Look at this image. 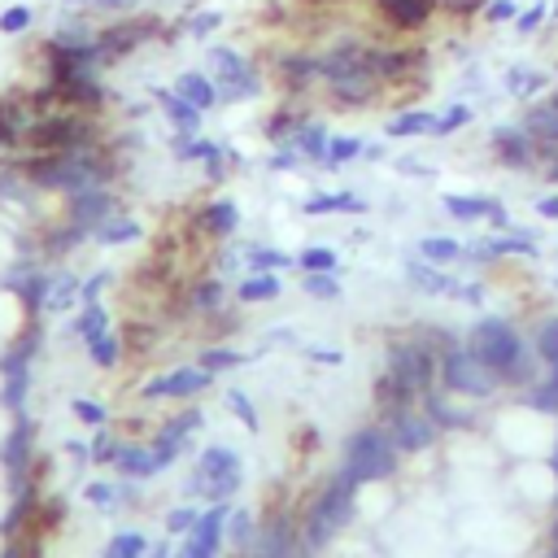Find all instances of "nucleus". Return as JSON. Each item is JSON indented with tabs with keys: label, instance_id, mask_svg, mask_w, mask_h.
I'll return each instance as SVG.
<instances>
[{
	"label": "nucleus",
	"instance_id": "7",
	"mask_svg": "<svg viewBox=\"0 0 558 558\" xmlns=\"http://www.w3.org/2000/svg\"><path fill=\"white\" fill-rule=\"evenodd\" d=\"M440 379L453 392H471V397H488L497 388V375L471 349H445L440 353Z\"/></svg>",
	"mask_w": 558,
	"mask_h": 558
},
{
	"label": "nucleus",
	"instance_id": "30",
	"mask_svg": "<svg viewBox=\"0 0 558 558\" xmlns=\"http://www.w3.org/2000/svg\"><path fill=\"white\" fill-rule=\"evenodd\" d=\"M549 13H554V4H549V0H532V4H523V9H519V17H514V35H519V39L541 35V31L549 26Z\"/></svg>",
	"mask_w": 558,
	"mask_h": 558
},
{
	"label": "nucleus",
	"instance_id": "10",
	"mask_svg": "<svg viewBox=\"0 0 558 558\" xmlns=\"http://www.w3.org/2000/svg\"><path fill=\"white\" fill-rule=\"evenodd\" d=\"M113 214H118V196H113L109 183L83 187V192H70V196H65V222H74L83 235H96V227H100L105 218H113Z\"/></svg>",
	"mask_w": 558,
	"mask_h": 558
},
{
	"label": "nucleus",
	"instance_id": "5",
	"mask_svg": "<svg viewBox=\"0 0 558 558\" xmlns=\"http://www.w3.org/2000/svg\"><path fill=\"white\" fill-rule=\"evenodd\" d=\"M397 440L384 432V427H362L353 440H349V449H344V475H353L357 484H366V480H384V475H392V466H397Z\"/></svg>",
	"mask_w": 558,
	"mask_h": 558
},
{
	"label": "nucleus",
	"instance_id": "47",
	"mask_svg": "<svg viewBox=\"0 0 558 558\" xmlns=\"http://www.w3.org/2000/svg\"><path fill=\"white\" fill-rule=\"evenodd\" d=\"M488 0H436V13H449V17H480Z\"/></svg>",
	"mask_w": 558,
	"mask_h": 558
},
{
	"label": "nucleus",
	"instance_id": "28",
	"mask_svg": "<svg viewBox=\"0 0 558 558\" xmlns=\"http://www.w3.org/2000/svg\"><path fill=\"white\" fill-rule=\"evenodd\" d=\"M462 248H466V244L453 240V235H423V240H418V257L432 262V266H449V262H458Z\"/></svg>",
	"mask_w": 558,
	"mask_h": 558
},
{
	"label": "nucleus",
	"instance_id": "2",
	"mask_svg": "<svg viewBox=\"0 0 558 558\" xmlns=\"http://www.w3.org/2000/svg\"><path fill=\"white\" fill-rule=\"evenodd\" d=\"M466 349L506 384H519V379L532 375V357H527L519 331L506 318H480L471 327V336H466Z\"/></svg>",
	"mask_w": 558,
	"mask_h": 558
},
{
	"label": "nucleus",
	"instance_id": "33",
	"mask_svg": "<svg viewBox=\"0 0 558 558\" xmlns=\"http://www.w3.org/2000/svg\"><path fill=\"white\" fill-rule=\"evenodd\" d=\"M78 279L74 275H48V301H44V310H52V314H61V310H70L74 301H78Z\"/></svg>",
	"mask_w": 558,
	"mask_h": 558
},
{
	"label": "nucleus",
	"instance_id": "55",
	"mask_svg": "<svg viewBox=\"0 0 558 558\" xmlns=\"http://www.w3.org/2000/svg\"><path fill=\"white\" fill-rule=\"evenodd\" d=\"M536 214L549 218V222H558V192H541L536 196Z\"/></svg>",
	"mask_w": 558,
	"mask_h": 558
},
{
	"label": "nucleus",
	"instance_id": "13",
	"mask_svg": "<svg viewBox=\"0 0 558 558\" xmlns=\"http://www.w3.org/2000/svg\"><path fill=\"white\" fill-rule=\"evenodd\" d=\"M209 379H214V371H205L201 362H196V366H179V371H170V375L148 379V384H144V397H148V401H157V397H192V392L209 388Z\"/></svg>",
	"mask_w": 558,
	"mask_h": 558
},
{
	"label": "nucleus",
	"instance_id": "49",
	"mask_svg": "<svg viewBox=\"0 0 558 558\" xmlns=\"http://www.w3.org/2000/svg\"><path fill=\"white\" fill-rule=\"evenodd\" d=\"M427 410H432V418H436V423H449V427H466V423H471L466 414L449 410V405H445V401H440L436 392H427Z\"/></svg>",
	"mask_w": 558,
	"mask_h": 558
},
{
	"label": "nucleus",
	"instance_id": "40",
	"mask_svg": "<svg viewBox=\"0 0 558 558\" xmlns=\"http://www.w3.org/2000/svg\"><path fill=\"white\" fill-rule=\"evenodd\" d=\"M144 554H148V541L140 532H118L105 545V558H144Z\"/></svg>",
	"mask_w": 558,
	"mask_h": 558
},
{
	"label": "nucleus",
	"instance_id": "45",
	"mask_svg": "<svg viewBox=\"0 0 558 558\" xmlns=\"http://www.w3.org/2000/svg\"><path fill=\"white\" fill-rule=\"evenodd\" d=\"M244 362V353H235V349H205L201 353V366L205 371H231V366H240Z\"/></svg>",
	"mask_w": 558,
	"mask_h": 558
},
{
	"label": "nucleus",
	"instance_id": "12",
	"mask_svg": "<svg viewBox=\"0 0 558 558\" xmlns=\"http://www.w3.org/2000/svg\"><path fill=\"white\" fill-rule=\"evenodd\" d=\"M519 122H523V131L536 140V148H541V161L558 148V105L549 100V96H541V100H527L523 105V113H519Z\"/></svg>",
	"mask_w": 558,
	"mask_h": 558
},
{
	"label": "nucleus",
	"instance_id": "17",
	"mask_svg": "<svg viewBox=\"0 0 558 558\" xmlns=\"http://www.w3.org/2000/svg\"><path fill=\"white\" fill-rule=\"evenodd\" d=\"M153 100H157V109H161V118L170 122V131H201V122H205V113L192 105V100H183L174 87H153Z\"/></svg>",
	"mask_w": 558,
	"mask_h": 558
},
{
	"label": "nucleus",
	"instance_id": "62",
	"mask_svg": "<svg viewBox=\"0 0 558 558\" xmlns=\"http://www.w3.org/2000/svg\"><path fill=\"white\" fill-rule=\"evenodd\" d=\"M549 558H558V541H554V554H549Z\"/></svg>",
	"mask_w": 558,
	"mask_h": 558
},
{
	"label": "nucleus",
	"instance_id": "20",
	"mask_svg": "<svg viewBox=\"0 0 558 558\" xmlns=\"http://www.w3.org/2000/svg\"><path fill=\"white\" fill-rule=\"evenodd\" d=\"M405 279H410L418 292H427V296H453V288H458V279H453L445 266H432V262H423V257L405 262Z\"/></svg>",
	"mask_w": 558,
	"mask_h": 558
},
{
	"label": "nucleus",
	"instance_id": "37",
	"mask_svg": "<svg viewBox=\"0 0 558 558\" xmlns=\"http://www.w3.org/2000/svg\"><path fill=\"white\" fill-rule=\"evenodd\" d=\"M31 26H35V9L31 4H4L0 9V35L13 39V35H26Z\"/></svg>",
	"mask_w": 558,
	"mask_h": 558
},
{
	"label": "nucleus",
	"instance_id": "36",
	"mask_svg": "<svg viewBox=\"0 0 558 558\" xmlns=\"http://www.w3.org/2000/svg\"><path fill=\"white\" fill-rule=\"evenodd\" d=\"M74 331H78L83 340H96V336H105V331H109V314H105V305H100V301L83 305V314L74 318Z\"/></svg>",
	"mask_w": 558,
	"mask_h": 558
},
{
	"label": "nucleus",
	"instance_id": "18",
	"mask_svg": "<svg viewBox=\"0 0 558 558\" xmlns=\"http://www.w3.org/2000/svg\"><path fill=\"white\" fill-rule=\"evenodd\" d=\"M392 440H397L401 453H418V449H427L436 440V427H432V418H418L410 410H397L392 414Z\"/></svg>",
	"mask_w": 558,
	"mask_h": 558
},
{
	"label": "nucleus",
	"instance_id": "24",
	"mask_svg": "<svg viewBox=\"0 0 558 558\" xmlns=\"http://www.w3.org/2000/svg\"><path fill=\"white\" fill-rule=\"evenodd\" d=\"M283 292V283H279V270H248L244 279H240V288H235V301H244V305H257V301H275Z\"/></svg>",
	"mask_w": 558,
	"mask_h": 558
},
{
	"label": "nucleus",
	"instance_id": "50",
	"mask_svg": "<svg viewBox=\"0 0 558 558\" xmlns=\"http://www.w3.org/2000/svg\"><path fill=\"white\" fill-rule=\"evenodd\" d=\"M266 166H270V170H301V166H310V161H305L296 148H275V153L266 157Z\"/></svg>",
	"mask_w": 558,
	"mask_h": 558
},
{
	"label": "nucleus",
	"instance_id": "58",
	"mask_svg": "<svg viewBox=\"0 0 558 558\" xmlns=\"http://www.w3.org/2000/svg\"><path fill=\"white\" fill-rule=\"evenodd\" d=\"M384 157H388L384 144H366V148H362V161H384Z\"/></svg>",
	"mask_w": 558,
	"mask_h": 558
},
{
	"label": "nucleus",
	"instance_id": "9",
	"mask_svg": "<svg viewBox=\"0 0 558 558\" xmlns=\"http://www.w3.org/2000/svg\"><path fill=\"white\" fill-rule=\"evenodd\" d=\"M488 148H493V157H497L506 170H532V166L541 161V148H536V140L523 131V122H497V126L488 131Z\"/></svg>",
	"mask_w": 558,
	"mask_h": 558
},
{
	"label": "nucleus",
	"instance_id": "14",
	"mask_svg": "<svg viewBox=\"0 0 558 558\" xmlns=\"http://www.w3.org/2000/svg\"><path fill=\"white\" fill-rule=\"evenodd\" d=\"M222 527H227V506L218 501L214 510H205L187 536V545L179 549V558H214L218 554V541H222Z\"/></svg>",
	"mask_w": 558,
	"mask_h": 558
},
{
	"label": "nucleus",
	"instance_id": "56",
	"mask_svg": "<svg viewBox=\"0 0 558 558\" xmlns=\"http://www.w3.org/2000/svg\"><path fill=\"white\" fill-rule=\"evenodd\" d=\"M397 170H401V174H418V179L432 174V166H423L418 157H397Z\"/></svg>",
	"mask_w": 558,
	"mask_h": 558
},
{
	"label": "nucleus",
	"instance_id": "39",
	"mask_svg": "<svg viewBox=\"0 0 558 558\" xmlns=\"http://www.w3.org/2000/svg\"><path fill=\"white\" fill-rule=\"evenodd\" d=\"M301 288H305L314 301H336V296H340V279H336V270H310V275L301 279Z\"/></svg>",
	"mask_w": 558,
	"mask_h": 558
},
{
	"label": "nucleus",
	"instance_id": "51",
	"mask_svg": "<svg viewBox=\"0 0 558 558\" xmlns=\"http://www.w3.org/2000/svg\"><path fill=\"white\" fill-rule=\"evenodd\" d=\"M105 283H109V270H100V275H92V279H83V288H78V305H92V301H100V292H105Z\"/></svg>",
	"mask_w": 558,
	"mask_h": 558
},
{
	"label": "nucleus",
	"instance_id": "15",
	"mask_svg": "<svg viewBox=\"0 0 558 558\" xmlns=\"http://www.w3.org/2000/svg\"><path fill=\"white\" fill-rule=\"evenodd\" d=\"M170 87H174L183 100H192L201 113H214V109L222 105V100H218V83H214V74H209L205 65H201V70H192V65H187V70H179Z\"/></svg>",
	"mask_w": 558,
	"mask_h": 558
},
{
	"label": "nucleus",
	"instance_id": "32",
	"mask_svg": "<svg viewBox=\"0 0 558 558\" xmlns=\"http://www.w3.org/2000/svg\"><path fill=\"white\" fill-rule=\"evenodd\" d=\"M96 240L100 244H126V240H140V222L131 218V214H113V218H105L100 227H96Z\"/></svg>",
	"mask_w": 558,
	"mask_h": 558
},
{
	"label": "nucleus",
	"instance_id": "63",
	"mask_svg": "<svg viewBox=\"0 0 558 558\" xmlns=\"http://www.w3.org/2000/svg\"><path fill=\"white\" fill-rule=\"evenodd\" d=\"M554 471H558V453H554Z\"/></svg>",
	"mask_w": 558,
	"mask_h": 558
},
{
	"label": "nucleus",
	"instance_id": "27",
	"mask_svg": "<svg viewBox=\"0 0 558 558\" xmlns=\"http://www.w3.org/2000/svg\"><path fill=\"white\" fill-rule=\"evenodd\" d=\"M362 148H366L362 135H331L318 166H323V170H340V166H349V161H362Z\"/></svg>",
	"mask_w": 558,
	"mask_h": 558
},
{
	"label": "nucleus",
	"instance_id": "11",
	"mask_svg": "<svg viewBox=\"0 0 558 558\" xmlns=\"http://www.w3.org/2000/svg\"><path fill=\"white\" fill-rule=\"evenodd\" d=\"M549 87H554V74H545V70L532 65V61H510V65L501 70V92H506L510 100H519V105L549 96Z\"/></svg>",
	"mask_w": 558,
	"mask_h": 558
},
{
	"label": "nucleus",
	"instance_id": "41",
	"mask_svg": "<svg viewBox=\"0 0 558 558\" xmlns=\"http://www.w3.org/2000/svg\"><path fill=\"white\" fill-rule=\"evenodd\" d=\"M527 405H532V410H545V414L558 410V362H549V375H545L541 388L527 397Z\"/></svg>",
	"mask_w": 558,
	"mask_h": 558
},
{
	"label": "nucleus",
	"instance_id": "8",
	"mask_svg": "<svg viewBox=\"0 0 558 558\" xmlns=\"http://www.w3.org/2000/svg\"><path fill=\"white\" fill-rule=\"evenodd\" d=\"M353 484H357V480L340 471V475L327 484V493L318 497V506L310 510V541H314V545H318L327 532H336V527L349 519V506H353Z\"/></svg>",
	"mask_w": 558,
	"mask_h": 558
},
{
	"label": "nucleus",
	"instance_id": "44",
	"mask_svg": "<svg viewBox=\"0 0 558 558\" xmlns=\"http://www.w3.org/2000/svg\"><path fill=\"white\" fill-rule=\"evenodd\" d=\"M87 353H92V362H96V366H113V362H118V340L105 331V336L87 340Z\"/></svg>",
	"mask_w": 558,
	"mask_h": 558
},
{
	"label": "nucleus",
	"instance_id": "26",
	"mask_svg": "<svg viewBox=\"0 0 558 558\" xmlns=\"http://www.w3.org/2000/svg\"><path fill=\"white\" fill-rule=\"evenodd\" d=\"M227 17H222V9H192V13H183V22H179V31L192 39V44H209L214 35H218V26H222Z\"/></svg>",
	"mask_w": 558,
	"mask_h": 558
},
{
	"label": "nucleus",
	"instance_id": "6",
	"mask_svg": "<svg viewBox=\"0 0 558 558\" xmlns=\"http://www.w3.org/2000/svg\"><path fill=\"white\" fill-rule=\"evenodd\" d=\"M244 480V466H240V453L235 449H222V445H209L192 471V493H205V497H231Z\"/></svg>",
	"mask_w": 558,
	"mask_h": 558
},
{
	"label": "nucleus",
	"instance_id": "38",
	"mask_svg": "<svg viewBox=\"0 0 558 558\" xmlns=\"http://www.w3.org/2000/svg\"><path fill=\"white\" fill-rule=\"evenodd\" d=\"M296 266H301V275H310V270H336L340 257H336V248H327V244H310V248L296 253Z\"/></svg>",
	"mask_w": 558,
	"mask_h": 558
},
{
	"label": "nucleus",
	"instance_id": "31",
	"mask_svg": "<svg viewBox=\"0 0 558 558\" xmlns=\"http://www.w3.org/2000/svg\"><path fill=\"white\" fill-rule=\"evenodd\" d=\"M113 462H118V471H122V475H131V480H144V475H153V471H157L153 449H140V445H122V449L113 453Z\"/></svg>",
	"mask_w": 558,
	"mask_h": 558
},
{
	"label": "nucleus",
	"instance_id": "16",
	"mask_svg": "<svg viewBox=\"0 0 558 558\" xmlns=\"http://www.w3.org/2000/svg\"><path fill=\"white\" fill-rule=\"evenodd\" d=\"M432 131H436V113L423 109V105H401V109L388 113V122H384V135H388V140H423V135H432Z\"/></svg>",
	"mask_w": 558,
	"mask_h": 558
},
{
	"label": "nucleus",
	"instance_id": "57",
	"mask_svg": "<svg viewBox=\"0 0 558 558\" xmlns=\"http://www.w3.org/2000/svg\"><path fill=\"white\" fill-rule=\"evenodd\" d=\"M87 497H92L96 506H109V501H113V493H109V484H87Z\"/></svg>",
	"mask_w": 558,
	"mask_h": 558
},
{
	"label": "nucleus",
	"instance_id": "29",
	"mask_svg": "<svg viewBox=\"0 0 558 558\" xmlns=\"http://www.w3.org/2000/svg\"><path fill=\"white\" fill-rule=\"evenodd\" d=\"M471 122H475V105H471V100H453L449 109L436 113V131H432V135H436V140H449V135H458V131L471 126Z\"/></svg>",
	"mask_w": 558,
	"mask_h": 558
},
{
	"label": "nucleus",
	"instance_id": "19",
	"mask_svg": "<svg viewBox=\"0 0 558 558\" xmlns=\"http://www.w3.org/2000/svg\"><path fill=\"white\" fill-rule=\"evenodd\" d=\"M440 205L453 222H480V218H493L497 209H506L497 196H466V192H445Z\"/></svg>",
	"mask_w": 558,
	"mask_h": 558
},
{
	"label": "nucleus",
	"instance_id": "4",
	"mask_svg": "<svg viewBox=\"0 0 558 558\" xmlns=\"http://www.w3.org/2000/svg\"><path fill=\"white\" fill-rule=\"evenodd\" d=\"M436 379V353L427 344H397L384 375V397L392 401V414L405 410L418 392H427Z\"/></svg>",
	"mask_w": 558,
	"mask_h": 558
},
{
	"label": "nucleus",
	"instance_id": "25",
	"mask_svg": "<svg viewBox=\"0 0 558 558\" xmlns=\"http://www.w3.org/2000/svg\"><path fill=\"white\" fill-rule=\"evenodd\" d=\"M214 148H218V140H209V135H201V131H174V135H170V157H174V161H196V166H205Z\"/></svg>",
	"mask_w": 558,
	"mask_h": 558
},
{
	"label": "nucleus",
	"instance_id": "59",
	"mask_svg": "<svg viewBox=\"0 0 558 558\" xmlns=\"http://www.w3.org/2000/svg\"><path fill=\"white\" fill-rule=\"evenodd\" d=\"M310 357H314V362H331V366L340 362V353H336V349H310Z\"/></svg>",
	"mask_w": 558,
	"mask_h": 558
},
{
	"label": "nucleus",
	"instance_id": "42",
	"mask_svg": "<svg viewBox=\"0 0 558 558\" xmlns=\"http://www.w3.org/2000/svg\"><path fill=\"white\" fill-rule=\"evenodd\" d=\"M536 353L541 362H558V314L536 323Z\"/></svg>",
	"mask_w": 558,
	"mask_h": 558
},
{
	"label": "nucleus",
	"instance_id": "23",
	"mask_svg": "<svg viewBox=\"0 0 558 558\" xmlns=\"http://www.w3.org/2000/svg\"><path fill=\"white\" fill-rule=\"evenodd\" d=\"M301 214H310V218H323V214H366V201L353 196V192H314L301 205Z\"/></svg>",
	"mask_w": 558,
	"mask_h": 558
},
{
	"label": "nucleus",
	"instance_id": "52",
	"mask_svg": "<svg viewBox=\"0 0 558 558\" xmlns=\"http://www.w3.org/2000/svg\"><path fill=\"white\" fill-rule=\"evenodd\" d=\"M74 418H78V423H87V427H100V423H105V410H100L96 401L78 397V401H74Z\"/></svg>",
	"mask_w": 558,
	"mask_h": 558
},
{
	"label": "nucleus",
	"instance_id": "53",
	"mask_svg": "<svg viewBox=\"0 0 558 558\" xmlns=\"http://www.w3.org/2000/svg\"><path fill=\"white\" fill-rule=\"evenodd\" d=\"M196 519H201L196 510L179 506V510H170V514H166V527H170V532H192V527H196Z\"/></svg>",
	"mask_w": 558,
	"mask_h": 558
},
{
	"label": "nucleus",
	"instance_id": "3",
	"mask_svg": "<svg viewBox=\"0 0 558 558\" xmlns=\"http://www.w3.org/2000/svg\"><path fill=\"white\" fill-rule=\"evenodd\" d=\"M205 70L214 74L222 105H248V100H257L266 92V70L235 44L209 39L205 44Z\"/></svg>",
	"mask_w": 558,
	"mask_h": 558
},
{
	"label": "nucleus",
	"instance_id": "21",
	"mask_svg": "<svg viewBox=\"0 0 558 558\" xmlns=\"http://www.w3.org/2000/svg\"><path fill=\"white\" fill-rule=\"evenodd\" d=\"M201 427V414L192 410V414H179L161 436H157V445H153V462H157V471H166L170 462H174V453H179V445L192 436Z\"/></svg>",
	"mask_w": 558,
	"mask_h": 558
},
{
	"label": "nucleus",
	"instance_id": "35",
	"mask_svg": "<svg viewBox=\"0 0 558 558\" xmlns=\"http://www.w3.org/2000/svg\"><path fill=\"white\" fill-rule=\"evenodd\" d=\"M187 301H192V310L209 314V310H218V305L227 301V288H222V279H201V283H192Z\"/></svg>",
	"mask_w": 558,
	"mask_h": 558
},
{
	"label": "nucleus",
	"instance_id": "48",
	"mask_svg": "<svg viewBox=\"0 0 558 558\" xmlns=\"http://www.w3.org/2000/svg\"><path fill=\"white\" fill-rule=\"evenodd\" d=\"M227 405L240 414V423H244L248 432H257V410H253V401H248L240 388H231V392H227Z\"/></svg>",
	"mask_w": 558,
	"mask_h": 558
},
{
	"label": "nucleus",
	"instance_id": "34",
	"mask_svg": "<svg viewBox=\"0 0 558 558\" xmlns=\"http://www.w3.org/2000/svg\"><path fill=\"white\" fill-rule=\"evenodd\" d=\"M244 266L248 270H288V266H296V257H288V253H279L270 244H248L244 248Z\"/></svg>",
	"mask_w": 558,
	"mask_h": 558
},
{
	"label": "nucleus",
	"instance_id": "22",
	"mask_svg": "<svg viewBox=\"0 0 558 558\" xmlns=\"http://www.w3.org/2000/svg\"><path fill=\"white\" fill-rule=\"evenodd\" d=\"M201 227H205L209 235H218V240L235 235V231H240V205H235L231 196H218V201H209V205L201 209Z\"/></svg>",
	"mask_w": 558,
	"mask_h": 558
},
{
	"label": "nucleus",
	"instance_id": "46",
	"mask_svg": "<svg viewBox=\"0 0 558 558\" xmlns=\"http://www.w3.org/2000/svg\"><path fill=\"white\" fill-rule=\"evenodd\" d=\"M135 9H140V0H92V4H87L92 17H126V13H135Z\"/></svg>",
	"mask_w": 558,
	"mask_h": 558
},
{
	"label": "nucleus",
	"instance_id": "43",
	"mask_svg": "<svg viewBox=\"0 0 558 558\" xmlns=\"http://www.w3.org/2000/svg\"><path fill=\"white\" fill-rule=\"evenodd\" d=\"M519 9H523L519 0H488L484 13H480V22H488V26H514Z\"/></svg>",
	"mask_w": 558,
	"mask_h": 558
},
{
	"label": "nucleus",
	"instance_id": "60",
	"mask_svg": "<svg viewBox=\"0 0 558 558\" xmlns=\"http://www.w3.org/2000/svg\"><path fill=\"white\" fill-rule=\"evenodd\" d=\"M166 554H170L166 545H157V549H148V558H166Z\"/></svg>",
	"mask_w": 558,
	"mask_h": 558
},
{
	"label": "nucleus",
	"instance_id": "1",
	"mask_svg": "<svg viewBox=\"0 0 558 558\" xmlns=\"http://www.w3.org/2000/svg\"><path fill=\"white\" fill-rule=\"evenodd\" d=\"M26 179L35 187H52V192L70 196V192L109 183L113 179V157L105 153L100 140L74 144V148H61V153H35V161L26 166Z\"/></svg>",
	"mask_w": 558,
	"mask_h": 558
},
{
	"label": "nucleus",
	"instance_id": "54",
	"mask_svg": "<svg viewBox=\"0 0 558 558\" xmlns=\"http://www.w3.org/2000/svg\"><path fill=\"white\" fill-rule=\"evenodd\" d=\"M453 301H466V305H484V283H458V288H453Z\"/></svg>",
	"mask_w": 558,
	"mask_h": 558
},
{
	"label": "nucleus",
	"instance_id": "61",
	"mask_svg": "<svg viewBox=\"0 0 558 558\" xmlns=\"http://www.w3.org/2000/svg\"><path fill=\"white\" fill-rule=\"evenodd\" d=\"M549 100L558 105V74H554V87H549Z\"/></svg>",
	"mask_w": 558,
	"mask_h": 558
}]
</instances>
